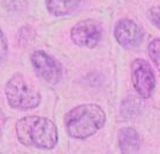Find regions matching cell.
Wrapping results in <instances>:
<instances>
[{
    "label": "cell",
    "mask_w": 160,
    "mask_h": 154,
    "mask_svg": "<svg viewBox=\"0 0 160 154\" xmlns=\"http://www.w3.org/2000/svg\"><path fill=\"white\" fill-rule=\"evenodd\" d=\"M16 134L24 146L51 150L58 142L55 123L45 117L27 116L16 122Z\"/></svg>",
    "instance_id": "cell-1"
},
{
    "label": "cell",
    "mask_w": 160,
    "mask_h": 154,
    "mask_svg": "<svg viewBox=\"0 0 160 154\" xmlns=\"http://www.w3.org/2000/svg\"><path fill=\"white\" fill-rule=\"evenodd\" d=\"M106 112L98 104H81L70 110L64 117L68 136L76 139H86L102 129L106 123Z\"/></svg>",
    "instance_id": "cell-2"
},
{
    "label": "cell",
    "mask_w": 160,
    "mask_h": 154,
    "mask_svg": "<svg viewBox=\"0 0 160 154\" xmlns=\"http://www.w3.org/2000/svg\"><path fill=\"white\" fill-rule=\"evenodd\" d=\"M5 94L13 109L29 110L36 108L41 102L40 92L21 73H16L8 80Z\"/></svg>",
    "instance_id": "cell-3"
},
{
    "label": "cell",
    "mask_w": 160,
    "mask_h": 154,
    "mask_svg": "<svg viewBox=\"0 0 160 154\" xmlns=\"http://www.w3.org/2000/svg\"><path fill=\"white\" fill-rule=\"evenodd\" d=\"M132 85L140 97L148 99L156 87V77L151 65L144 59H135L131 64Z\"/></svg>",
    "instance_id": "cell-4"
},
{
    "label": "cell",
    "mask_w": 160,
    "mask_h": 154,
    "mask_svg": "<svg viewBox=\"0 0 160 154\" xmlns=\"http://www.w3.org/2000/svg\"><path fill=\"white\" fill-rule=\"evenodd\" d=\"M30 60H32V67L37 75L45 82L55 85L62 78L60 65L47 52L42 50L34 51L30 57Z\"/></svg>",
    "instance_id": "cell-5"
},
{
    "label": "cell",
    "mask_w": 160,
    "mask_h": 154,
    "mask_svg": "<svg viewBox=\"0 0 160 154\" xmlns=\"http://www.w3.org/2000/svg\"><path fill=\"white\" fill-rule=\"evenodd\" d=\"M101 37L102 28L94 20L80 21L71 30V38L79 47L92 49L99 44Z\"/></svg>",
    "instance_id": "cell-6"
},
{
    "label": "cell",
    "mask_w": 160,
    "mask_h": 154,
    "mask_svg": "<svg viewBox=\"0 0 160 154\" xmlns=\"http://www.w3.org/2000/svg\"><path fill=\"white\" fill-rule=\"evenodd\" d=\"M114 35L122 47L132 49L137 47L142 43L144 32L136 22L129 19H123L116 23L114 29Z\"/></svg>",
    "instance_id": "cell-7"
},
{
    "label": "cell",
    "mask_w": 160,
    "mask_h": 154,
    "mask_svg": "<svg viewBox=\"0 0 160 154\" xmlns=\"http://www.w3.org/2000/svg\"><path fill=\"white\" fill-rule=\"evenodd\" d=\"M118 144L122 154H137L140 147L139 136L132 127H124L118 132Z\"/></svg>",
    "instance_id": "cell-8"
},
{
    "label": "cell",
    "mask_w": 160,
    "mask_h": 154,
    "mask_svg": "<svg viewBox=\"0 0 160 154\" xmlns=\"http://www.w3.org/2000/svg\"><path fill=\"white\" fill-rule=\"evenodd\" d=\"M82 0H45L48 11L55 16L68 15L79 7Z\"/></svg>",
    "instance_id": "cell-9"
},
{
    "label": "cell",
    "mask_w": 160,
    "mask_h": 154,
    "mask_svg": "<svg viewBox=\"0 0 160 154\" xmlns=\"http://www.w3.org/2000/svg\"><path fill=\"white\" fill-rule=\"evenodd\" d=\"M148 56L154 64V66L160 71V38L153 40L148 45Z\"/></svg>",
    "instance_id": "cell-10"
},
{
    "label": "cell",
    "mask_w": 160,
    "mask_h": 154,
    "mask_svg": "<svg viewBox=\"0 0 160 154\" xmlns=\"http://www.w3.org/2000/svg\"><path fill=\"white\" fill-rule=\"evenodd\" d=\"M148 19L158 29H160V7L151 8L148 11Z\"/></svg>",
    "instance_id": "cell-11"
},
{
    "label": "cell",
    "mask_w": 160,
    "mask_h": 154,
    "mask_svg": "<svg viewBox=\"0 0 160 154\" xmlns=\"http://www.w3.org/2000/svg\"><path fill=\"white\" fill-rule=\"evenodd\" d=\"M7 56V40L5 37V34L0 29V62Z\"/></svg>",
    "instance_id": "cell-12"
}]
</instances>
